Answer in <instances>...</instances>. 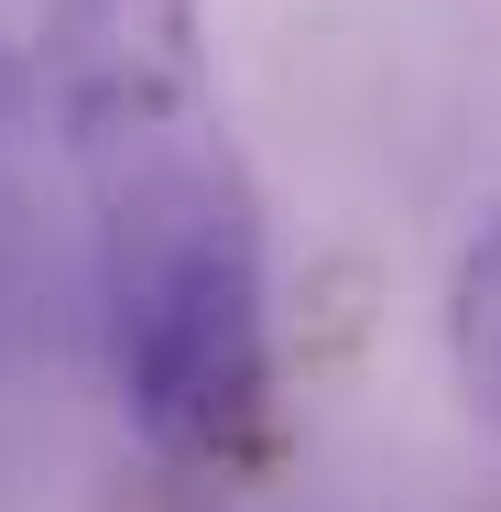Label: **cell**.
I'll use <instances>...</instances> for the list:
<instances>
[{"mask_svg": "<svg viewBox=\"0 0 501 512\" xmlns=\"http://www.w3.org/2000/svg\"><path fill=\"white\" fill-rule=\"evenodd\" d=\"M207 77V0H55L44 11V109L109 88H175Z\"/></svg>", "mask_w": 501, "mask_h": 512, "instance_id": "cell-2", "label": "cell"}, {"mask_svg": "<svg viewBox=\"0 0 501 512\" xmlns=\"http://www.w3.org/2000/svg\"><path fill=\"white\" fill-rule=\"evenodd\" d=\"M447 349H458L469 404L501 414V218L469 240V262H458V295H447Z\"/></svg>", "mask_w": 501, "mask_h": 512, "instance_id": "cell-3", "label": "cell"}, {"mask_svg": "<svg viewBox=\"0 0 501 512\" xmlns=\"http://www.w3.org/2000/svg\"><path fill=\"white\" fill-rule=\"evenodd\" d=\"M66 164L88 197V273L120 414L153 458L229 469L273 414V262L262 186L207 77L66 99Z\"/></svg>", "mask_w": 501, "mask_h": 512, "instance_id": "cell-1", "label": "cell"}, {"mask_svg": "<svg viewBox=\"0 0 501 512\" xmlns=\"http://www.w3.org/2000/svg\"><path fill=\"white\" fill-rule=\"evenodd\" d=\"M33 109H44V88H33V66L0 44V175H11V153H22V131H33Z\"/></svg>", "mask_w": 501, "mask_h": 512, "instance_id": "cell-4", "label": "cell"}]
</instances>
